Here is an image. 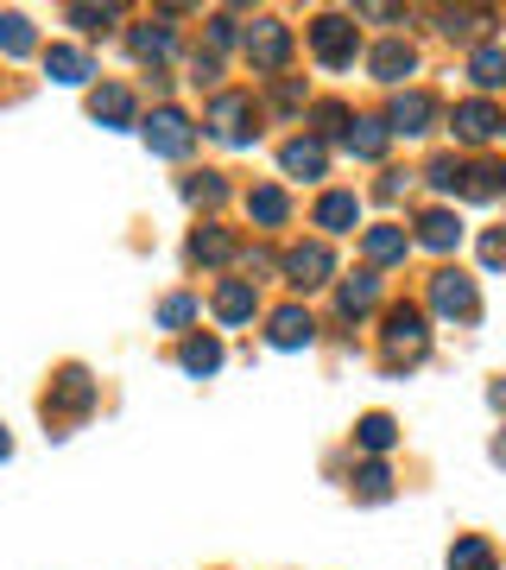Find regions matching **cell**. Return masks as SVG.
I'll use <instances>...</instances> for the list:
<instances>
[{
    "instance_id": "3",
    "label": "cell",
    "mask_w": 506,
    "mask_h": 570,
    "mask_svg": "<svg viewBox=\"0 0 506 570\" xmlns=\"http://www.w3.org/2000/svg\"><path fill=\"white\" fill-rule=\"evenodd\" d=\"M355 20L348 13H324V20L310 26V51H317V63H329V70H348L355 63Z\"/></svg>"
},
{
    "instance_id": "36",
    "label": "cell",
    "mask_w": 506,
    "mask_h": 570,
    "mask_svg": "<svg viewBox=\"0 0 506 570\" xmlns=\"http://www.w3.org/2000/svg\"><path fill=\"white\" fill-rule=\"evenodd\" d=\"M190 317H197V298H165V305H159V324L165 330H183Z\"/></svg>"
},
{
    "instance_id": "2",
    "label": "cell",
    "mask_w": 506,
    "mask_h": 570,
    "mask_svg": "<svg viewBox=\"0 0 506 570\" xmlns=\"http://www.w3.org/2000/svg\"><path fill=\"white\" fill-rule=\"evenodd\" d=\"M425 348H430L425 311L418 305H393L386 311V355H393V362H425Z\"/></svg>"
},
{
    "instance_id": "6",
    "label": "cell",
    "mask_w": 506,
    "mask_h": 570,
    "mask_svg": "<svg viewBox=\"0 0 506 570\" xmlns=\"http://www.w3.org/2000/svg\"><path fill=\"white\" fill-rule=\"evenodd\" d=\"M279 273L298 285V292H310V285H329V273H336V254H329L324 242H298V247H285Z\"/></svg>"
},
{
    "instance_id": "42",
    "label": "cell",
    "mask_w": 506,
    "mask_h": 570,
    "mask_svg": "<svg viewBox=\"0 0 506 570\" xmlns=\"http://www.w3.org/2000/svg\"><path fill=\"white\" fill-rule=\"evenodd\" d=\"M7 456H13V438H7V425H0V463H7Z\"/></svg>"
},
{
    "instance_id": "28",
    "label": "cell",
    "mask_w": 506,
    "mask_h": 570,
    "mask_svg": "<svg viewBox=\"0 0 506 570\" xmlns=\"http://www.w3.org/2000/svg\"><path fill=\"white\" fill-rule=\"evenodd\" d=\"M468 77L482 82V89H500V82H506V51H500V45H482V51L468 58Z\"/></svg>"
},
{
    "instance_id": "17",
    "label": "cell",
    "mask_w": 506,
    "mask_h": 570,
    "mask_svg": "<svg viewBox=\"0 0 506 570\" xmlns=\"http://www.w3.org/2000/svg\"><path fill=\"white\" fill-rule=\"evenodd\" d=\"M361 223V197L355 190H329V197H317V228H329V235H343V228Z\"/></svg>"
},
{
    "instance_id": "8",
    "label": "cell",
    "mask_w": 506,
    "mask_h": 570,
    "mask_svg": "<svg viewBox=\"0 0 506 570\" xmlns=\"http://www.w3.org/2000/svg\"><path fill=\"white\" fill-rule=\"evenodd\" d=\"M89 406H96V381L82 367H63L58 381H51V393H44V412L51 419H82Z\"/></svg>"
},
{
    "instance_id": "31",
    "label": "cell",
    "mask_w": 506,
    "mask_h": 570,
    "mask_svg": "<svg viewBox=\"0 0 506 570\" xmlns=\"http://www.w3.org/2000/svg\"><path fill=\"white\" fill-rule=\"evenodd\" d=\"M449 570H494V546L487 539H456L449 546Z\"/></svg>"
},
{
    "instance_id": "21",
    "label": "cell",
    "mask_w": 506,
    "mask_h": 570,
    "mask_svg": "<svg viewBox=\"0 0 506 570\" xmlns=\"http://www.w3.org/2000/svg\"><path fill=\"white\" fill-rule=\"evenodd\" d=\"M44 70H51L58 82H89L96 77L89 51H77V45H51V51H44Z\"/></svg>"
},
{
    "instance_id": "23",
    "label": "cell",
    "mask_w": 506,
    "mask_h": 570,
    "mask_svg": "<svg viewBox=\"0 0 506 570\" xmlns=\"http://www.w3.org/2000/svg\"><path fill=\"white\" fill-rule=\"evenodd\" d=\"M247 216L266 223V228H279L285 216H291V197H285L279 184H260V190H247Z\"/></svg>"
},
{
    "instance_id": "4",
    "label": "cell",
    "mask_w": 506,
    "mask_h": 570,
    "mask_svg": "<svg viewBox=\"0 0 506 570\" xmlns=\"http://www.w3.org/2000/svg\"><path fill=\"white\" fill-rule=\"evenodd\" d=\"M140 134L159 159H183V153L197 146V127H190V115H178V108H152V121H146Z\"/></svg>"
},
{
    "instance_id": "22",
    "label": "cell",
    "mask_w": 506,
    "mask_h": 570,
    "mask_svg": "<svg viewBox=\"0 0 506 570\" xmlns=\"http://www.w3.org/2000/svg\"><path fill=\"white\" fill-rule=\"evenodd\" d=\"M183 254H190V261H209V266H222V261H235L241 247H235V235H228V228H197Z\"/></svg>"
},
{
    "instance_id": "15",
    "label": "cell",
    "mask_w": 506,
    "mask_h": 570,
    "mask_svg": "<svg viewBox=\"0 0 506 570\" xmlns=\"http://www.w3.org/2000/svg\"><path fill=\"white\" fill-rule=\"evenodd\" d=\"M279 165L291 171V178H324V171H329V146L304 134V140H291V146L279 153Z\"/></svg>"
},
{
    "instance_id": "16",
    "label": "cell",
    "mask_w": 506,
    "mask_h": 570,
    "mask_svg": "<svg viewBox=\"0 0 506 570\" xmlns=\"http://www.w3.org/2000/svg\"><path fill=\"white\" fill-rule=\"evenodd\" d=\"M361 247H367V261H374V266H393V261L411 254V235H405L399 223H380V228H367V235H361Z\"/></svg>"
},
{
    "instance_id": "11",
    "label": "cell",
    "mask_w": 506,
    "mask_h": 570,
    "mask_svg": "<svg viewBox=\"0 0 506 570\" xmlns=\"http://www.w3.org/2000/svg\"><path fill=\"white\" fill-rule=\"evenodd\" d=\"M310 336H317V324H310V311L304 305L272 311V324H266V343L272 348H310Z\"/></svg>"
},
{
    "instance_id": "10",
    "label": "cell",
    "mask_w": 506,
    "mask_h": 570,
    "mask_svg": "<svg viewBox=\"0 0 506 570\" xmlns=\"http://www.w3.org/2000/svg\"><path fill=\"white\" fill-rule=\"evenodd\" d=\"M449 134L463 146H487L494 134H500V108L494 102H463L456 115H449Z\"/></svg>"
},
{
    "instance_id": "12",
    "label": "cell",
    "mask_w": 506,
    "mask_h": 570,
    "mask_svg": "<svg viewBox=\"0 0 506 570\" xmlns=\"http://www.w3.org/2000/svg\"><path fill=\"white\" fill-rule=\"evenodd\" d=\"M367 70H374L380 82H399V77H411V70H418V51H411L405 39H380L374 51H367Z\"/></svg>"
},
{
    "instance_id": "13",
    "label": "cell",
    "mask_w": 506,
    "mask_h": 570,
    "mask_svg": "<svg viewBox=\"0 0 506 570\" xmlns=\"http://www.w3.org/2000/svg\"><path fill=\"white\" fill-rule=\"evenodd\" d=\"M89 115H96L101 127H133L140 121V108H133V96H127L121 82H101L96 96H89Z\"/></svg>"
},
{
    "instance_id": "35",
    "label": "cell",
    "mask_w": 506,
    "mask_h": 570,
    "mask_svg": "<svg viewBox=\"0 0 506 570\" xmlns=\"http://www.w3.org/2000/svg\"><path fill=\"white\" fill-rule=\"evenodd\" d=\"M115 20H121V7H70V26H82V32H101Z\"/></svg>"
},
{
    "instance_id": "14",
    "label": "cell",
    "mask_w": 506,
    "mask_h": 570,
    "mask_svg": "<svg viewBox=\"0 0 506 570\" xmlns=\"http://www.w3.org/2000/svg\"><path fill=\"white\" fill-rule=\"evenodd\" d=\"M374 305H380V273H374V266L336 285V311H343V317H367Z\"/></svg>"
},
{
    "instance_id": "34",
    "label": "cell",
    "mask_w": 506,
    "mask_h": 570,
    "mask_svg": "<svg viewBox=\"0 0 506 570\" xmlns=\"http://www.w3.org/2000/svg\"><path fill=\"white\" fill-rule=\"evenodd\" d=\"M355 494H361V501H386V494H393V469H386V463H361V469H355Z\"/></svg>"
},
{
    "instance_id": "32",
    "label": "cell",
    "mask_w": 506,
    "mask_h": 570,
    "mask_svg": "<svg viewBox=\"0 0 506 570\" xmlns=\"http://www.w3.org/2000/svg\"><path fill=\"white\" fill-rule=\"evenodd\" d=\"M506 171H494V165H475V171H463V197L468 204H487V197H500Z\"/></svg>"
},
{
    "instance_id": "20",
    "label": "cell",
    "mask_w": 506,
    "mask_h": 570,
    "mask_svg": "<svg viewBox=\"0 0 506 570\" xmlns=\"http://www.w3.org/2000/svg\"><path fill=\"white\" fill-rule=\"evenodd\" d=\"M487 32H494V13H482V7H468V13H444V39H456V45H475V51H482Z\"/></svg>"
},
{
    "instance_id": "37",
    "label": "cell",
    "mask_w": 506,
    "mask_h": 570,
    "mask_svg": "<svg viewBox=\"0 0 506 570\" xmlns=\"http://www.w3.org/2000/svg\"><path fill=\"white\" fill-rule=\"evenodd\" d=\"M425 178L437 184V190H463V165H456V159H430Z\"/></svg>"
},
{
    "instance_id": "44",
    "label": "cell",
    "mask_w": 506,
    "mask_h": 570,
    "mask_svg": "<svg viewBox=\"0 0 506 570\" xmlns=\"http://www.w3.org/2000/svg\"><path fill=\"white\" fill-rule=\"evenodd\" d=\"M500 134H506V115H500Z\"/></svg>"
},
{
    "instance_id": "27",
    "label": "cell",
    "mask_w": 506,
    "mask_h": 570,
    "mask_svg": "<svg viewBox=\"0 0 506 570\" xmlns=\"http://www.w3.org/2000/svg\"><path fill=\"white\" fill-rule=\"evenodd\" d=\"M178 362L190 367V374H216V367H222V343H216V336H190V343L178 348Z\"/></svg>"
},
{
    "instance_id": "5",
    "label": "cell",
    "mask_w": 506,
    "mask_h": 570,
    "mask_svg": "<svg viewBox=\"0 0 506 570\" xmlns=\"http://www.w3.org/2000/svg\"><path fill=\"white\" fill-rule=\"evenodd\" d=\"M241 45H247V58H254V70H285V58H291V26L266 13V20L247 26Z\"/></svg>"
},
{
    "instance_id": "40",
    "label": "cell",
    "mask_w": 506,
    "mask_h": 570,
    "mask_svg": "<svg viewBox=\"0 0 506 570\" xmlns=\"http://www.w3.org/2000/svg\"><path fill=\"white\" fill-rule=\"evenodd\" d=\"M190 70H197V82H216V77H222V58H216V51H197Z\"/></svg>"
},
{
    "instance_id": "39",
    "label": "cell",
    "mask_w": 506,
    "mask_h": 570,
    "mask_svg": "<svg viewBox=\"0 0 506 570\" xmlns=\"http://www.w3.org/2000/svg\"><path fill=\"white\" fill-rule=\"evenodd\" d=\"M482 261L487 266H506V228H487V235H482Z\"/></svg>"
},
{
    "instance_id": "1",
    "label": "cell",
    "mask_w": 506,
    "mask_h": 570,
    "mask_svg": "<svg viewBox=\"0 0 506 570\" xmlns=\"http://www.w3.org/2000/svg\"><path fill=\"white\" fill-rule=\"evenodd\" d=\"M209 134L222 146H254V96L247 89H222L209 102Z\"/></svg>"
},
{
    "instance_id": "43",
    "label": "cell",
    "mask_w": 506,
    "mask_h": 570,
    "mask_svg": "<svg viewBox=\"0 0 506 570\" xmlns=\"http://www.w3.org/2000/svg\"><path fill=\"white\" fill-rule=\"evenodd\" d=\"M494 463H506V431H500V438H494Z\"/></svg>"
},
{
    "instance_id": "26",
    "label": "cell",
    "mask_w": 506,
    "mask_h": 570,
    "mask_svg": "<svg viewBox=\"0 0 506 570\" xmlns=\"http://www.w3.org/2000/svg\"><path fill=\"white\" fill-rule=\"evenodd\" d=\"M127 45H133V58L140 63H165L171 58V26H133Z\"/></svg>"
},
{
    "instance_id": "24",
    "label": "cell",
    "mask_w": 506,
    "mask_h": 570,
    "mask_svg": "<svg viewBox=\"0 0 506 570\" xmlns=\"http://www.w3.org/2000/svg\"><path fill=\"white\" fill-rule=\"evenodd\" d=\"M355 444H361L367 456H386V450L399 444V425H393L386 412H367L361 425H355Z\"/></svg>"
},
{
    "instance_id": "25",
    "label": "cell",
    "mask_w": 506,
    "mask_h": 570,
    "mask_svg": "<svg viewBox=\"0 0 506 570\" xmlns=\"http://www.w3.org/2000/svg\"><path fill=\"white\" fill-rule=\"evenodd\" d=\"M343 140H348V153H355V159H386L393 134H386V121H355Z\"/></svg>"
},
{
    "instance_id": "29",
    "label": "cell",
    "mask_w": 506,
    "mask_h": 570,
    "mask_svg": "<svg viewBox=\"0 0 506 570\" xmlns=\"http://www.w3.org/2000/svg\"><path fill=\"white\" fill-rule=\"evenodd\" d=\"M32 20H26V13H0V51H7V58H26V51H32Z\"/></svg>"
},
{
    "instance_id": "7",
    "label": "cell",
    "mask_w": 506,
    "mask_h": 570,
    "mask_svg": "<svg viewBox=\"0 0 506 570\" xmlns=\"http://www.w3.org/2000/svg\"><path fill=\"white\" fill-rule=\"evenodd\" d=\"M430 311H444V317H475V311H482V292H475L468 273L444 266V273H430Z\"/></svg>"
},
{
    "instance_id": "33",
    "label": "cell",
    "mask_w": 506,
    "mask_h": 570,
    "mask_svg": "<svg viewBox=\"0 0 506 570\" xmlns=\"http://www.w3.org/2000/svg\"><path fill=\"white\" fill-rule=\"evenodd\" d=\"M310 121H317V134H310V140H343L348 127H355V115H348L343 102H317V115H310Z\"/></svg>"
},
{
    "instance_id": "19",
    "label": "cell",
    "mask_w": 506,
    "mask_h": 570,
    "mask_svg": "<svg viewBox=\"0 0 506 570\" xmlns=\"http://www.w3.org/2000/svg\"><path fill=\"white\" fill-rule=\"evenodd\" d=\"M418 242H425L430 254H449V247L463 242V223H456L449 209H425V216H418Z\"/></svg>"
},
{
    "instance_id": "30",
    "label": "cell",
    "mask_w": 506,
    "mask_h": 570,
    "mask_svg": "<svg viewBox=\"0 0 506 570\" xmlns=\"http://www.w3.org/2000/svg\"><path fill=\"white\" fill-rule=\"evenodd\" d=\"M222 197H228L222 171H197V178H183V204H202V209H216Z\"/></svg>"
},
{
    "instance_id": "9",
    "label": "cell",
    "mask_w": 506,
    "mask_h": 570,
    "mask_svg": "<svg viewBox=\"0 0 506 570\" xmlns=\"http://www.w3.org/2000/svg\"><path fill=\"white\" fill-rule=\"evenodd\" d=\"M430 127H437V96H425V89H405V96H393L386 134H405V140H418V134H430Z\"/></svg>"
},
{
    "instance_id": "41",
    "label": "cell",
    "mask_w": 506,
    "mask_h": 570,
    "mask_svg": "<svg viewBox=\"0 0 506 570\" xmlns=\"http://www.w3.org/2000/svg\"><path fill=\"white\" fill-rule=\"evenodd\" d=\"M487 400H494V412H506V381H494V387H487Z\"/></svg>"
},
{
    "instance_id": "18",
    "label": "cell",
    "mask_w": 506,
    "mask_h": 570,
    "mask_svg": "<svg viewBox=\"0 0 506 570\" xmlns=\"http://www.w3.org/2000/svg\"><path fill=\"white\" fill-rule=\"evenodd\" d=\"M254 311H260V298H254V285H247V279H222V285H216V317H222V324H247Z\"/></svg>"
},
{
    "instance_id": "38",
    "label": "cell",
    "mask_w": 506,
    "mask_h": 570,
    "mask_svg": "<svg viewBox=\"0 0 506 570\" xmlns=\"http://www.w3.org/2000/svg\"><path fill=\"white\" fill-rule=\"evenodd\" d=\"M235 45V13H216L209 20V51H228Z\"/></svg>"
}]
</instances>
